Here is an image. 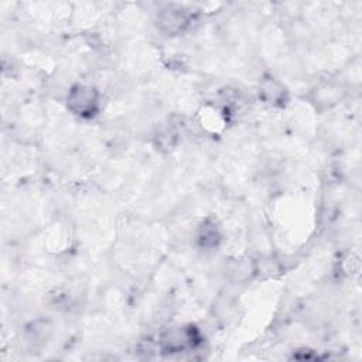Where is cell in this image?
<instances>
[{
  "label": "cell",
  "mask_w": 362,
  "mask_h": 362,
  "mask_svg": "<svg viewBox=\"0 0 362 362\" xmlns=\"http://www.w3.org/2000/svg\"><path fill=\"white\" fill-rule=\"evenodd\" d=\"M66 110L81 120H92L102 110V92L92 83L75 82L65 93Z\"/></svg>",
  "instance_id": "cell-1"
},
{
  "label": "cell",
  "mask_w": 362,
  "mask_h": 362,
  "mask_svg": "<svg viewBox=\"0 0 362 362\" xmlns=\"http://www.w3.org/2000/svg\"><path fill=\"white\" fill-rule=\"evenodd\" d=\"M201 331L194 324H180L161 332L158 345L163 352L178 354L195 349L201 344Z\"/></svg>",
  "instance_id": "cell-2"
},
{
  "label": "cell",
  "mask_w": 362,
  "mask_h": 362,
  "mask_svg": "<svg viewBox=\"0 0 362 362\" xmlns=\"http://www.w3.org/2000/svg\"><path fill=\"white\" fill-rule=\"evenodd\" d=\"M191 13L180 4H165L156 13L154 25L157 31L168 38L180 37L191 27Z\"/></svg>",
  "instance_id": "cell-3"
},
{
  "label": "cell",
  "mask_w": 362,
  "mask_h": 362,
  "mask_svg": "<svg viewBox=\"0 0 362 362\" xmlns=\"http://www.w3.org/2000/svg\"><path fill=\"white\" fill-rule=\"evenodd\" d=\"M257 96L262 103L270 107H284L290 99V93L286 85L272 74H264L259 79Z\"/></svg>",
  "instance_id": "cell-4"
},
{
  "label": "cell",
  "mask_w": 362,
  "mask_h": 362,
  "mask_svg": "<svg viewBox=\"0 0 362 362\" xmlns=\"http://www.w3.org/2000/svg\"><path fill=\"white\" fill-rule=\"evenodd\" d=\"M223 239L222 228L216 219L208 216L199 222L195 230V243L202 250H215Z\"/></svg>",
  "instance_id": "cell-5"
},
{
  "label": "cell",
  "mask_w": 362,
  "mask_h": 362,
  "mask_svg": "<svg viewBox=\"0 0 362 362\" xmlns=\"http://www.w3.org/2000/svg\"><path fill=\"white\" fill-rule=\"evenodd\" d=\"M199 124L208 132H219L226 124L225 112L218 106H204L199 112Z\"/></svg>",
  "instance_id": "cell-6"
}]
</instances>
